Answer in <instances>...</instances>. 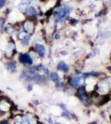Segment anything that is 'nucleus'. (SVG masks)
Masks as SVG:
<instances>
[{
  "instance_id": "17",
  "label": "nucleus",
  "mask_w": 111,
  "mask_h": 124,
  "mask_svg": "<svg viewBox=\"0 0 111 124\" xmlns=\"http://www.w3.org/2000/svg\"><path fill=\"white\" fill-rule=\"evenodd\" d=\"M25 85H26L25 88H26V89H27V91H28V92L33 91L34 84H33V83H27V84H25Z\"/></svg>"
},
{
  "instance_id": "3",
  "label": "nucleus",
  "mask_w": 111,
  "mask_h": 124,
  "mask_svg": "<svg viewBox=\"0 0 111 124\" xmlns=\"http://www.w3.org/2000/svg\"><path fill=\"white\" fill-rule=\"evenodd\" d=\"M71 8L68 6H62L55 13V20L57 23H62L69 16Z\"/></svg>"
},
{
  "instance_id": "16",
  "label": "nucleus",
  "mask_w": 111,
  "mask_h": 124,
  "mask_svg": "<svg viewBox=\"0 0 111 124\" xmlns=\"http://www.w3.org/2000/svg\"><path fill=\"white\" fill-rule=\"evenodd\" d=\"M6 23H7V19L3 17H0V30L1 31H3L4 27H6Z\"/></svg>"
},
{
  "instance_id": "1",
  "label": "nucleus",
  "mask_w": 111,
  "mask_h": 124,
  "mask_svg": "<svg viewBox=\"0 0 111 124\" xmlns=\"http://www.w3.org/2000/svg\"><path fill=\"white\" fill-rule=\"evenodd\" d=\"M14 110H16L15 104L8 96L0 95V113L1 116L10 117Z\"/></svg>"
},
{
  "instance_id": "5",
  "label": "nucleus",
  "mask_w": 111,
  "mask_h": 124,
  "mask_svg": "<svg viewBox=\"0 0 111 124\" xmlns=\"http://www.w3.org/2000/svg\"><path fill=\"white\" fill-rule=\"evenodd\" d=\"M3 66L4 69L9 73H16L18 70V63L15 59H10V60H5L3 62Z\"/></svg>"
},
{
  "instance_id": "14",
  "label": "nucleus",
  "mask_w": 111,
  "mask_h": 124,
  "mask_svg": "<svg viewBox=\"0 0 111 124\" xmlns=\"http://www.w3.org/2000/svg\"><path fill=\"white\" fill-rule=\"evenodd\" d=\"M55 85H56V88L58 89V90H60V91L66 90V84L64 83V82L60 81V82H58V83L55 84Z\"/></svg>"
},
{
  "instance_id": "7",
  "label": "nucleus",
  "mask_w": 111,
  "mask_h": 124,
  "mask_svg": "<svg viewBox=\"0 0 111 124\" xmlns=\"http://www.w3.org/2000/svg\"><path fill=\"white\" fill-rule=\"evenodd\" d=\"M77 97L80 99V101H81L82 103H84L85 105L90 104V98H89L87 91H86L85 87L79 88V89L77 90Z\"/></svg>"
},
{
  "instance_id": "8",
  "label": "nucleus",
  "mask_w": 111,
  "mask_h": 124,
  "mask_svg": "<svg viewBox=\"0 0 111 124\" xmlns=\"http://www.w3.org/2000/svg\"><path fill=\"white\" fill-rule=\"evenodd\" d=\"M68 85L71 88L74 89H77L80 88L82 85V78L80 75H74V76H70L68 79Z\"/></svg>"
},
{
  "instance_id": "19",
  "label": "nucleus",
  "mask_w": 111,
  "mask_h": 124,
  "mask_svg": "<svg viewBox=\"0 0 111 124\" xmlns=\"http://www.w3.org/2000/svg\"><path fill=\"white\" fill-rule=\"evenodd\" d=\"M7 3V0H0V9H2L3 8H4Z\"/></svg>"
},
{
  "instance_id": "10",
  "label": "nucleus",
  "mask_w": 111,
  "mask_h": 124,
  "mask_svg": "<svg viewBox=\"0 0 111 124\" xmlns=\"http://www.w3.org/2000/svg\"><path fill=\"white\" fill-rule=\"evenodd\" d=\"M47 79L50 80L51 82L54 84H56L58 82L60 81V75H58L57 72L56 71H51L47 75Z\"/></svg>"
},
{
  "instance_id": "13",
  "label": "nucleus",
  "mask_w": 111,
  "mask_h": 124,
  "mask_svg": "<svg viewBox=\"0 0 111 124\" xmlns=\"http://www.w3.org/2000/svg\"><path fill=\"white\" fill-rule=\"evenodd\" d=\"M30 41H31V35H28V34H26L23 38L19 40L20 44L23 46H27L30 43Z\"/></svg>"
},
{
  "instance_id": "21",
  "label": "nucleus",
  "mask_w": 111,
  "mask_h": 124,
  "mask_svg": "<svg viewBox=\"0 0 111 124\" xmlns=\"http://www.w3.org/2000/svg\"><path fill=\"white\" fill-rule=\"evenodd\" d=\"M0 116H1V113H0Z\"/></svg>"
},
{
  "instance_id": "4",
  "label": "nucleus",
  "mask_w": 111,
  "mask_h": 124,
  "mask_svg": "<svg viewBox=\"0 0 111 124\" xmlns=\"http://www.w3.org/2000/svg\"><path fill=\"white\" fill-rule=\"evenodd\" d=\"M17 61V63L21 64L24 67H28V66H31V65H33L34 63L33 58H32V56L28 52L18 53Z\"/></svg>"
},
{
  "instance_id": "20",
  "label": "nucleus",
  "mask_w": 111,
  "mask_h": 124,
  "mask_svg": "<svg viewBox=\"0 0 111 124\" xmlns=\"http://www.w3.org/2000/svg\"><path fill=\"white\" fill-rule=\"evenodd\" d=\"M60 38V36L58 35V34H56L55 36H54V39H56V40H58Z\"/></svg>"
},
{
  "instance_id": "12",
  "label": "nucleus",
  "mask_w": 111,
  "mask_h": 124,
  "mask_svg": "<svg viewBox=\"0 0 111 124\" xmlns=\"http://www.w3.org/2000/svg\"><path fill=\"white\" fill-rule=\"evenodd\" d=\"M56 69L61 72H64V73H67L70 70V67L66 62L60 61L59 63L57 64V65H56Z\"/></svg>"
},
{
  "instance_id": "9",
  "label": "nucleus",
  "mask_w": 111,
  "mask_h": 124,
  "mask_svg": "<svg viewBox=\"0 0 111 124\" xmlns=\"http://www.w3.org/2000/svg\"><path fill=\"white\" fill-rule=\"evenodd\" d=\"M34 51H35L36 54L37 55L38 57L40 58H44L46 56V47L42 43H36L34 45Z\"/></svg>"
},
{
  "instance_id": "11",
  "label": "nucleus",
  "mask_w": 111,
  "mask_h": 124,
  "mask_svg": "<svg viewBox=\"0 0 111 124\" xmlns=\"http://www.w3.org/2000/svg\"><path fill=\"white\" fill-rule=\"evenodd\" d=\"M25 13L29 17V19H33V17H35L37 15V11L33 6H29L25 10Z\"/></svg>"
},
{
  "instance_id": "18",
  "label": "nucleus",
  "mask_w": 111,
  "mask_h": 124,
  "mask_svg": "<svg viewBox=\"0 0 111 124\" xmlns=\"http://www.w3.org/2000/svg\"><path fill=\"white\" fill-rule=\"evenodd\" d=\"M48 123H49L50 124H56V119L54 118L53 117H48Z\"/></svg>"
},
{
  "instance_id": "15",
  "label": "nucleus",
  "mask_w": 111,
  "mask_h": 124,
  "mask_svg": "<svg viewBox=\"0 0 111 124\" xmlns=\"http://www.w3.org/2000/svg\"><path fill=\"white\" fill-rule=\"evenodd\" d=\"M0 124H12V121H11L10 117L1 116V118H0Z\"/></svg>"
},
{
  "instance_id": "2",
  "label": "nucleus",
  "mask_w": 111,
  "mask_h": 124,
  "mask_svg": "<svg viewBox=\"0 0 111 124\" xmlns=\"http://www.w3.org/2000/svg\"><path fill=\"white\" fill-rule=\"evenodd\" d=\"M16 54H17V47H16V42L13 38L10 37L7 42L4 50V58L5 60L14 59Z\"/></svg>"
},
{
  "instance_id": "6",
  "label": "nucleus",
  "mask_w": 111,
  "mask_h": 124,
  "mask_svg": "<svg viewBox=\"0 0 111 124\" xmlns=\"http://www.w3.org/2000/svg\"><path fill=\"white\" fill-rule=\"evenodd\" d=\"M21 27L26 33L28 34V35H32V34H33L34 31H35V22L33 19L27 18L22 23Z\"/></svg>"
}]
</instances>
